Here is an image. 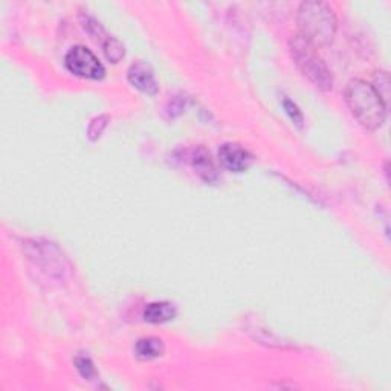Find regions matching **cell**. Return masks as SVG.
Here are the masks:
<instances>
[{"label": "cell", "mask_w": 391, "mask_h": 391, "mask_svg": "<svg viewBox=\"0 0 391 391\" xmlns=\"http://www.w3.org/2000/svg\"><path fill=\"white\" fill-rule=\"evenodd\" d=\"M127 78H128V83L143 93L156 95L159 91V86L158 81H156V77L152 71V67L144 62H136L130 66Z\"/></svg>", "instance_id": "8992f818"}, {"label": "cell", "mask_w": 391, "mask_h": 391, "mask_svg": "<svg viewBox=\"0 0 391 391\" xmlns=\"http://www.w3.org/2000/svg\"><path fill=\"white\" fill-rule=\"evenodd\" d=\"M300 37L314 48H323L333 41L338 20L332 8L323 2H304L297 13Z\"/></svg>", "instance_id": "7a4b0ae2"}, {"label": "cell", "mask_w": 391, "mask_h": 391, "mask_svg": "<svg viewBox=\"0 0 391 391\" xmlns=\"http://www.w3.org/2000/svg\"><path fill=\"white\" fill-rule=\"evenodd\" d=\"M291 54L293 63L297 65L300 72L307 80L317 86L321 91H330L333 86V77L330 74L329 67L317 54V48H314L300 36L291 40Z\"/></svg>", "instance_id": "3957f363"}, {"label": "cell", "mask_w": 391, "mask_h": 391, "mask_svg": "<svg viewBox=\"0 0 391 391\" xmlns=\"http://www.w3.org/2000/svg\"><path fill=\"white\" fill-rule=\"evenodd\" d=\"M373 88L378 92V95L380 97V100L384 101V104L390 106V77L387 72H378L375 75V81H373Z\"/></svg>", "instance_id": "8fae6325"}, {"label": "cell", "mask_w": 391, "mask_h": 391, "mask_svg": "<svg viewBox=\"0 0 391 391\" xmlns=\"http://www.w3.org/2000/svg\"><path fill=\"white\" fill-rule=\"evenodd\" d=\"M176 314L178 312L175 304L167 301H156V303H150L149 306L144 309L143 318L150 324H164L175 318Z\"/></svg>", "instance_id": "52a82bcc"}, {"label": "cell", "mask_w": 391, "mask_h": 391, "mask_svg": "<svg viewBox=\"0 0 391 391\" xmlns=\"http://www.w3.org/2000/svg\"><path fill=\"white\" fill-rule=\"evenodd\" d=\"M67 71L75 77L86 78V80H101L106 75V69L98 60V57L86 46H74L69 49L65 58Z\"/></svg>", "instance_id": "277c9868"}, {"label": "cell", "mask_w": 391, "mask_h": 391, "mask_svg": "<svg viewBox=\"0 0 391 391\" xmlns=\"http://www.w3.org/2000/svg\"><path fill=\"white\" fill-rule=\"evenodd\" d=\"M191 165L205 182H213L217 179V171L211 161V156L204 147H196L193 153H191Z\"/></svg>", "instance_id": "ba28073f"}, {"label": "cell", "mask_w": 391, "mask_h": 391, "mask_svg": "<svg viewBox=\"0 0 391 391\" xmlns=\"http://www.w3.org/2000/svg\"><path fill=\"white\" fill-rule=\"evenodd\" d=\"M165 352V345L162 343V340L159 338H154V336H147V338H141L136 343L135 347V353L139 359H144V361H152L159 358Z\"/></svg>", "instance_id": "9c48e42d"}, {"label": "cell", "mask_w": 391, "mask_h": 391, "mask_svg": "<svg viewBox=\"0 0 391 391\" xmlns=\"http://www.w3.org/2000/svg\"><path fill=\"white\" fill-rule=\"evenodd\" d=\"M75 367L84 379L92 380L97 376V370H95L93 362L89 358H86V356H78V358H75Z\"/></svg>", "instance_id": "4fadbf2b"}, {"label": "cell", "mask_w": 391, "mask_h": 391, "mask_svg": "<svg viewBox=\"0 0 391 391\" xmlns=\"http://www.w3.org/2000/svg\"><path fill=\"white\" fill-rule=\"evenodd\" d=\"M102 52L109 62L118 63L124 57V45L115 37H107L102 45Z\"/></svg>", "instance_id": "30bf717a"}, {"label": "cell", "mask_w": 391, "mask_h": 391, "mask_svg": "<svg viewBox=\"0 0 391 391\" xmlns=\"http://www.w3.org/2000/svg\"><path fill=\"white\" fill-rule=\"evenodd\" d=\"M219 161L227 170L243 173L253 164V154L237 144H223L219 149Z\"/></svg>", "instance_id": "5b68a950"}, {"label": "cell", "mask_w": 391, "mask_h": 391, "mask_svg": "<svg viewBox=\"0 0 391 391\" xmlns=\"http://www.w3.org/2000/svg\"><path fill=\"white\" fill-rule=\"evenodd\" d=\"M80 22H81L83 29L88 32L89 36H92L93 39H98L100 36H102V34H104L102 26L100 25V22L95 20L92 15H89V14H80Z\"/></svg>", "instance_id": "7c38bea8"}, {"label": "cell", "mask_w": 391, "mask_h": 391, "mask_svg": "<svg viewBox=\"0 0 391 391\" xmlns=\"http://www.w3.org/2000/svg\"><path fill=\"white\" fill-rule=\"evenodd\" d=\"M347 107L358 123L367 130H378L385 123L387 106L371 83L354 78L344 91Z\"/></svg>", "instance_id": "6da1fadb"}, {"label": "cell", "mask_w": 391, "mask_h": 391, "mask_svg": "<svg viewBox=\"0 0 391 391\" xmlns=\"http://www.w3.org/2000/svg\"><path fill=\"white\" fill-rule=\"evenodd\" d=\"M107 117H98V118H95L92 123H91V126H89V130H93V128H97V132H95V136H93V139L92 141H95V139L97 138H100L101 136V133H102V130L106 128V126H107Z\"/></svg>", "instance_id": "9a60e30c"}, {"label": "cell", "mask_w": 391, "mask_h": 391, "mask_svg": "<svg viewBox=\"0 0 391 391\" xmlns=\"http://www.w3.org/2000/svg\"><path fill=\"white\" fill-rule=\"evenodd\" d=\"M283 107L286 110V114H288L289 118L292 119V123L297 124L298 127H301L303 126V114H301V110L298 109L297 104L286 98L283 101Z\"/></svg>", "instance_id": "5bb4252c"}]
</instances>
